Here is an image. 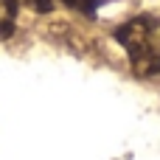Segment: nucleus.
Segmentation results:
<instances>
[{"label": "nucleus", "mask_w": 160, "mask_h": 160, "mask_svg": "<svg viewBox=\"0 0 160 160\" xmlns=\"http://www.w3.org/2000/svg\"><path fill=\"white\" fill-rule=\"evenodd\" d=\"M17 11H20V6H14L8 0H0V37H11Z\"/></svg>", "instance_id": "nucleus-2"}, {"label": "nucleus", "mask_w": 160, "mask_h": 160, "mask_svg": "<svg viewBox=\"0 0 160 160\" xmlns=\"http://www.w3.org/2000/svg\"><path fill=\"white\" fill-rule=\"evenodd\" d=\"M8 3H14V6H31L34 11H51V0H8Z\"/></svg>", "instance_id": "nucleus-4"}, {"label": "nucleus", "mask_w": 160, "mask_h": 160, "mask_svg": "<svg viewBox=\"0 0 160 160\" xmlns=\"http://www.w3.org/2000/svg\"><path fill=\"white\" fill-rule=\"evenodd\" d=\"M62 3L73 11H79V14H96L107 0H62Z\"/></svg>", "instance_id": "nucleus-3"}, {"label": "nucleus", "mask_w": 160, "mask_h": 160, "mask_svg": "<svg viewBox=\"0 0 160 160\" xmlns=\"http://www.w3.org/2000/svg\"><path fill=\"white\" fill-rule=\"evenodd\" d=\"M115 42L127 51L132 73L141 79L160 76V20L152 14H138L112 31Z\"/></svg>", "instance_id": "nucleus-1"}]
</instances>
